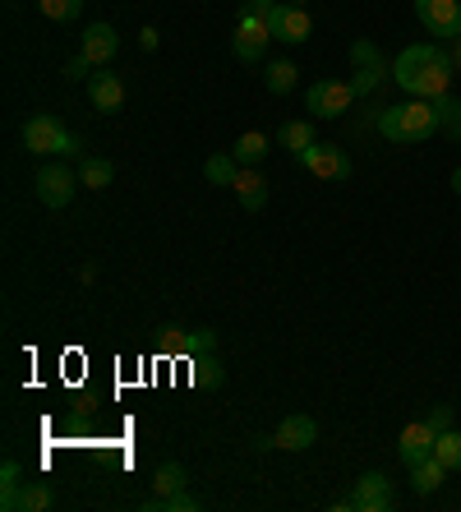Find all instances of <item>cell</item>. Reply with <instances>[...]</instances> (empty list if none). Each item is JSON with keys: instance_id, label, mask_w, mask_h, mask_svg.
<instances>
[{"instance_id": "1", "label": "cell", "mask_w": 461, "mask_h": 512, "mask_svg": "<svg viewBox=\"0 0 461 512\" xmlns=\"http://www.w3.org/2000/svg\"><path fill=\"white\" fill-rule=\"evenodd\" d=\"M392 79H397V88L406 97L438 102V97L452 93L457 65H452V51H443L438 42H411V47H402L397 60H392Z\"/></svg>"}, {"instance_id": "2", "label": "cell", "mask_w": 461, "mask_h": 512, "mask_svg": "<svg viewBox=\"0 0 461 512\" xmlns=\"http://www.w3.org/2000/svg\"><path fill=\"white\" fill-rule=\"evenodd\" d=\"M374 130H379V139L397 143V148H415V143H425V139H434V134H443V125H438V107H434V102L411 97V102H392V107H383L379 120H374Z\"/></svg>"}, {"instance_id": "3", "label": "cell", "mask_w": 461, "mask_h": 512, "mask_svg": "<svg viewBox=\"0 0 461 512\" xmlns=\"http://www.w3.org/2000/svg\"><path fill=\"white\" fill-rule=\"evenodd\" d=\"M24 148L37 157H74L79 153V139L51 111H37V116L24 120Z\"/></svg>"}, {"instance_id": "4", "label": "cell", "mask_w": 461, "mask_h": 512, "mask_svg": "<svg viewBox=\"0 0 461 512\" xmlns=\"http://www.w3.org/2000/svg\"><path fill=\"white\" fill-rule=\"evenodd\" d=\"M351 88L360 97H374L383 84L392 79V65L383 60V51L369 42V37H360V42H351Z\"/></svg>"}, {"instance_id": "5", "label": "cell", "mask_w": 461, "mask_h": 512, "mask_svg": "<svg viewBox=\"0 0 461 512\" xmlns=\"http://www.w3.org/2000/svg\"><path fill=\"white\" fill-rule=\"evenodd\" d=\"M355 88H351V79H319V84L305 93V111L314 120H342L346 111L355 107Z\"/></svg>"}, {"instance_id": "6", "label": "cell", "mask_w": 461, "mask_h": 512, "mask_svg": "<svg viewBox=\"0 0 461 512\" xmlns=\"http://www.w3.org/2000/svg\"><path fill=\"white\" fill-rule=\"evenodd\" d=\"M272 42V28H268V14H259L254 5H245L236 19V37H231V51H236V60H245V65H259L263 51H268Z\"/></svg>"}, {"instance_id": "7", "label": "cell", "mask_w": 461, "mask_h": 512, "mask_svg": "<svg viewBox=\"0 0 461 512\" xmlns=\"http://www.w3.org/2000/svg\"><path fill=\"white\" fill-rule=\"evenodd\" d=\"M268 28H272V42H286V47H305L309 37H314V19L305 14V5H291V0L272 5Z\"/></svg>"}, {"instance_id": "8", "label": "cell", "mask_w": 461, "mask_h": 512, "mask_svg": "<svg viewBox=\"0 0 461 512\" xmlns=\"http://www.w3.org/2000/svg\"><path fill=\"white\" fill-rule=\"evenodd\" d=\"M33 185L47 208H70L74 194H79V171H70L65 162H47V167H37Z\"/></svg>"}, {"instance_id": "9", "label": "cell", "mask_w": 461, "mask_h": 512, "mask_svg": "<svg viewBox=\"0 0 461 512\" xmlns=\"http://www.w3.org/2000/svg\"><path fill=\"white\" fill-rule=\"evenodd\" d=\"M415 19L429 37L457 42L461 37V0H415Z\"/></svg>"}, {"instance_id": "10", "label": "cell", "mask_w": 461, "mask_h": 512, "mask_svg": "<svg viewBox=\"0 0 461 512\" xmlns=\"http://www.w3.org/2000/svg\"><path fill=\"white\" fill-rule=\"evenodd\" d=\"M300 167H305L309 176H319V180H351L355 162H351L346 148H337V143H314V148L300 153Z\"/></svg>"}, {"instance_id": "11", "label": "cell", "mask_w": 461, "mask_h": 512, "mask_svg": "<svg viewBox=\"0 0 461 512\" xmlns=\"http://www.w3.org/2000/svg\"><path fill=\"white\" fill-rule=\"evenodd\" d=\"M157 346H162V351H171V356L199 360V356H213V351H217V333H213V328H194V333H185V328L162 323V328H157Z\"/></svg>"}, {"instance_id": "12", "label": "cell", "mask_w": 461, "mask_h": 512, "mask_svg": "<svg viewBox=\"0 0 461 512\" xmlns=\"http://www.w3.org/2000/svg\"><path fill=\"white\" fill-rule=\"evenodd\" d=\"M351 508L355 512H392L397 508V489H392L388 471H365V476L355 480Z\"/></svg>"}, {"instance_id": "13", "label": "cell", "mask_w": 461, "mask_h": 512, "mask_svg": "<svg viewBox=\"0 0 461 512\" xmlns=\"http://www.w3.org/2000/svg\"><path fill=\"white\" fill-rule=\"evenodd\" d=\"M434 439H438V429L429 425V420H411V425L397 434V457H402L406 471L420 466L425 457H434Z\"/></svg>"}, {"instance_id": "14", "label": "cell", "mask_w": 461, "mask_h": 512, "mask_svg": "<svg viewBox=\"0 0 461 512\" xmlns=\"http://www.w3.org/2000/svg\"><path fill=\"white\" fill-rule=\"evenodd\" d=\"M272 439H277V448H286V453H305V448L319 443V420L314 416H286L282 425L272 429Z\"/></svg>"}, {"instance_id": "15", "label": "cell", "mask_w": 461, "mask_h": 512, "mask_svg": "<svg viewBox=\"0 0 461 512\" xmlns=\"http://www.w3.org/2000/svg\"><path fill=\"white\" fill-rule=\"evenodd\" d=\"M88 102H93L102 116H116V111L125 107V84H120V74L97 70L93 79H88Z\"/></svg>"}, {"instance_id": "16", "label": "cell", "mask_w": 461, "mask_h": 512, "mask_svg": "<svg viewBox=\"0 0 461 512\" xmlns=\"http://www.w3.org/2000/svg\"><path fill=\"white\" fill-rule=\"evenodd\" d=\"M79 51L88 60H93L97 70H107L111 60H116V51H120V37H116V28L111 24H93L88 33H83V42H79Z\"/></svg>"}, {"instance_id": "17", "label": "cell", "mask_w": 461, "mask_h": 512, "mask_svg": "<svg viewBox=\"0 0 461 512\" xmlns=\"http://www.w3.org/2000/svg\"><path fill=\"white\" fill-rule=\"evenodd\" d=\"M231 190H236V199H240V208H245V213H259L263 203H268V180H263L254 167H240V176H236V185H231Z\"/></svg>"}, {"instance_id": "18", "label": "cell", "mask_w": 461, "mask_h": 512, "mask_svg": "<svg viewBox=\"0 0 461 512\" xmlns=\"http://www.w3.org/2000/svg\"><path fill=\"white\" fill-rule=\"evenodd\" d=\"M56 508V489L47 480H24V489L14 494V508L10 512H47Z\"/></svg>"}, {"instance_id": "19", "label": "cell", "mask_w": 461, "mask_h": 512, "mask_svg": "<svg viewBox=\"0 0 461 512\" xmlns=\"http://www.w3.org/2000/svg\"><path fill=\"white\" fill-rule=\"evenodd\" d=\"M277 143H282L286 153H305V148H314L319 143V130H314V120H286L282 130H277Z\"/></svg>"}, {"instance_id": "20", "label": "cell", "mask_w": 461, "mask_h": 512, "mask_svg": "<svg viewBox=\"0 0 461 512\" xmlns=\"http://www.w3.org/2000/svg\"><path fill=\"white\" fill-rule=\"evenodd\" d=\"M268 153H272V143H268V134H259V130L240 134V139L231 143V157H236L240 167H259V162H263Z\"/></svg>"}, {"instance_id": "21", "label": "cell", "mask_w": 461, "mask_h": 512, "mask_svg": "<svg viewBox=\"0 0 461 512\" xmlns=\"http://www.w3.org/2000/svg\"><path fill=\"white\" fill-rule=\"evenodd\" d=\"M443 476H448V466L438 462V457H425L420 466H411V489L420 494V499H429V494L443 485Z\"/></svg>"}, {"instance_id": "22", "label": "cell", "mask_w": 461, "mask_h": 512, "mask_svg": "<svg viewBox=\"0 0 461 512\" xmlns=\"http://www.w3.org/2000/svg\"><path fill=\"white\" fill-rule=\"evenodd\" d=\"M111 180H116V167H111L107 157H83V162H79V185H83V190L102 194Z\"/></svg>"}, {"instance_id": "23", "label": "cell", "mask_w": 461, "mask_h": 512, "mask_svg": "<svg viewBox=\"0 0 461 512\" xmlns=\"http://www.w3.org/2000/svg\"><path fill=\"white\" fill-rule=\"evenodd\" d=\"M203 503L194 499L190 489H176V494H153V499L143 503V512H199Z\"/></svg>"}, {"instance_id": "24", "label": "cell", "mask_w": 461, "mask_h": 512, "mask_svg": "<svg viewBox=\"0 0 461 512\" xmlns=\"http://www.w3.org/2000/svg\"><path fill=\"white\" fill-rule=\"evenodd\" d=\"M236 176H240V162L231 153H213L203 162V180L208 185H236Z\"/></svg>"}, {"instance_id": "25", "label": "cell", "mask_w": 461, "mask_h": 512, "mask_svg": "<svg viewBox=\"0 0 461 512\" xmlns=\"http://www.w3.org/2000/svg\"><path fill=\"white\" fill-rule=\"evenodd\" d=\"M296 79H300V70H296V60H272L268 65V74H263V84H268V93H291L296 88Z\"/></svg>"}, {"instance_id": "26", "label": "cell", "mask_w": 461, "mask_h": 512, "mask_svg": "<svg viewBox=\"0 0 461 512\" xmlns=\"http://www.w3.org/2000/svg\"><path fill=\"white\" fill-rule=\"evenodd\" d=\"M19 489H24V466L10 457V462L0 466V512L14 508V494H19Z\"/></svg>"}, {"instance_id": "27", "label": "cell", "mask_w": 461, "mask_h": 512, "mask_svg": "<svg viewBox=\"0 0 461 512\" xmlns=\"http://www.w3.org/2000/svg\"><path fill=\"white\" fill-rule=\"evenodd\" d=\"M190 485V476H185V466L180 462H162L153 471V494H176V489Z\"/></svg>"}, {"instance_id": "28", "label": "cell", "mask_w": 461, "mask_h": 512, "mask_svg": "<svg viewBox=\"0 0 461 512\" xmlns=\"http://www.w3.org/2000/svg\"><path fill=\"white\" fill-rule=\"evenodd\" d=\"M434 457L448 466V471H461V429H443V434H438Z\"/></svg>"}, {"instance_id": "29", "label": "cell", "mask_w": 461, "mask_h": 512, "mask_svg": "<svg viewBox=\"0 0 461 512\" xmlns=\"http://www.w3.org/2000/svg\"><path fill=\"white\" fill-rule=\"evenodd\" d=\"M434 107H438V125H443V134L461 143V102L448 93V97H438Z\"/></svg>"}, {"instance_id": "30", "label": "cell", "mask_w": 461, "mask_h": 512, "mask_svg": "<svg viewBox=\"0 0 461 512\" xmlns=\"http://www.w3.org/2000/svg\"><path fill=\"white\" fill-rule=\"evenodd\" d=\"M37 5H42V14L56 19V24H70V19H79V10H83V0H37Z\"/></svg>"}, {"instance_id": "31", "label": "cell", "mask_w": 461, "mask_h": 512, "mask_svg": "<svg viewBox=\"0 0 461 512\" xmlns=\"http://www.w3.org/2000/svg\"><path fill=\"white\" fill-rule=\"evenodd\" d=\"M194 370H199V374H194V379H199L203 388H222V379H226V374H222V365H217V360L199 356V360H194Z\"/></svg>"}, {"instance_id": "32", "label": "cell", "mask_w": 461, "mask_h": 512, "mask_svg": "<svg viewBox=\"0 0 461 512\" xmlns=\"http://www.w3.org/2000/svg\"><path fill=\"white\" fill-rule=\"evenodd\" d=\"M97 74V65L88 56H83V51H74L70 56V65H65V79H74V84H79V79H93Z\"/></svg>"}, {"instance_id": "33", "label": "cell", "mask_w": 461, "mask_h": 512, "mask_svg": "<svg viewBox=\"0 0 461 512\" xmlns=\"http://www.w3.org/2000/svg\"><path fill=\"white\" fill-rule=\"evenodd\" d=\"M425 420L438 429V434H443V429H452V406H434V411H429Z\"/></svg>"}, {"instance_id": "34", "label": "cell", "mask_w": 461, "mask_h": 512, "mask_svg": "<svg viewBox=\"0 0 461 512\" xmlns=\"http://www.w3.org/2000/svg\"><path fill=\"white\" fill-rule=\"evenodd\" d=\"M249 448H254V453H268V448H277V439H272V434H259V439H249Z\"/></svg>"}, {"instance_id": "35", "label": "cell", "mask_w": 461, "mask_h": 512, "mask_svg": "<svg viewBox=\"0 0 461 512\" xmlns=\"http://www.w3.org/2000/svg\"><path fill=\"white\" fill-rule=\"evenodd\" d=\"M143 51H157V28H143Z\"/></svg>"}, {"instance_id": "36", "label": "cell", "mask_w": 461, "mask_h": 512, "mask_svg": "<svg viewBox=\"0 0 461 512\" xmlns=\"http://www.w3.org/2000/svg\"><path fill=\"white\" fill-rule=\"evenodd\" d=\"M448 51H452V65H457V74H461V37H457V42H452Z\"/></svg>"}, {"instance_id": "37", "label": "cell", "mask_w": 461, "mask_h": 512, "mask_svg": "<svg viewBox=\"0 0 461 512\" xmlns=\"http://www.w3.org/2000/svg\"><path fill=\"white\" fill-rule=\"evenodd\" d=\"M452 194H461V167L452 171Z\"/></svg>"}, {"instance_id": "38", "label": "cell", "mask_w": 461, "mask_h": 512, "mask_svg": "<svg viewBox=\"0 0 461 512\" xmlns=\"http://www.w3.org/2000/svg\"><path fill=\"white\" fill-rule=\"evenodd\" d=\"M291 5H309V0H291Z\"/></svg>"}]
</instances>
